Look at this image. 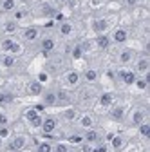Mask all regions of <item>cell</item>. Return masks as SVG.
<instances>
[{"instance_id":"1","label":"cell","mask_w":150,"mask_h":152,"mask_svg":"<svg viewBox=\"0 0 150 152\" xmlns=\"http://www.w3.org/2000/svg\"><path fill=\"white\" fill-rule=\"evenodd\" d=\"M25 120L29 121V125L33 127V129H40L42 127V114L36 110V109H27L25 110Z\"/></svg>"},{"instance_id":"2","label":"cell","mask_w":150,"mask_h":152,"mask_svg":"<svg viewBox=\"0 0 150 152\" xmlns=\"http://www.w3.org/2000/svg\"><path fill=\"white\" fill-rule=\"evenodd\" d=\"M56 127H58V121H56V118H52V116H47V118H44L42 120V132L44 134H52V132L56 130Z\"/></svg>"},{"instance_id":"3","label":"cell","mask_w":150,"mask_h":152,"mask_svg":"<svg viewBox=\"0 0 150 152\" xmlns=\"http://www.w3.org/2000/svg\"><path fill=\"white\" fill-rule=\"evenodd\" d=\"M25 145H27V138H25V136H22V134L15 136V138L9 141V148H11V150H15V152L24 150V148H25Z\"/></svg>"},{"instance_id":"4","label":"cell","mask_w":150,"mask_h":152,"mask_svg":"<svg viewBox=\"0 0 150 152\" xmlns=\"http://www.w3.org/2000/svg\"><path fill=\"white\" fill-rule=\"evenodd\" d=\"M80 80H82V74L78 71H69L65 74V83H67V87H78Z\"/></svg>"},{"instance_id":"5","label":"cell","mask_w":150,"mask_h":152,"mask_svg":"<svg viewBox=\"0 0 150 152\" xmlns=\"http://www.w3.org/2000/svg\"><path fill=\"white\" fill-rule=\"evenodd\" d=\"M27 92L31 94V96H42V94H44V83H40L38 80L29 82V85H27Z\"/></svg>"},{"instance_id":"6","label":"cell","mask_w":150,"mask_h":152,"mask_svg":"<svg viewBox=\"0 0 150 152\" xmlns=\"http://www.w3.org/2000/svg\"><path fill=\"white\" fill-rule=\"evenodd\" d=\"M108 29V22L105 18H96V20H92V31L98 33V34H105V31Z\"/></svg>"},{"instance_id":"7","label":"cell","mask_w":150,"mask_h":152,"mask_svg":"<svg viewBox=\"0 0 150 152\" xmlns=\"http://www.w3.org/2000/svg\"><path fill=\"white\" fill-rule=\"evenodd\" d=\"M127 38H128V33H127V29H123V27H118L114 33H112L110 40H112V42H116V44H123V42H127Z\"/></svg>"},{"instance_id":"8","label":"cell","mask_w":150,"mask_h":152,"mask_svg":"<svg viewBox=\"0 0 150 152\" xmlns=\"http://www.w3.org/2000/svg\"><path fill=\"white\" fill-rule=\"evenodd\" d=\"M119 78H121V82L125 83V85H134V82H136V72L134 71H119Z\"/></svg>"},{"instance_id":"9","label":"cell","mask_w":150,"mask_h":152,"mask_svg":"<svg viewBox=\"0 0 150 152\" xmlns=\"http://www.w3.org/2000/svg\"><path fill=\"white\" fill-rule=\"evenodd\" d=\"M78 125L82 129H94V118H92V114H82L80 120H78Z\"/></svg>"},{"instance_id":"10","label":"cell","mask_w":150,"mask_h":152,"mask_svg":"<svg viewBox=\"0 0 150 152\" xmlns=\"http://www.w3.org/2000/svg\"><path fill=\"white\" fill-rule=\"evenodd\" d=\"M132 125H139V123H143V121H146V110L145 109H136L134 112H132Z\"/></svg>"},{"instance_id":"11","label":"cell","mask_w":150,"mask_h":152,"mask_svg":"<svg viewBox=\"0 0 150 152\" xmlns=\"http://www.w3.org/2000/svg\"><path fill=\"white\" fill-rule=\"evenodd\" d=\"M148 71H150V62H148L146 56H141V58L136 62V72H139V74H146Z\"/></svg>"},{"instance_id":"12","label":"cell","mask_w":150,"mask_h":152,"mask_svg":"<svg viewBox=\"0 0 150 152\" xmlns=\"http://www.w3.org/2000/svg\"><path fill=\"white\" fill-rule=\"evenodd\" d=\"M83 141L85 143H98L100 141V134H98V130H94V129H87L85 130V134H83Z\"/></svg>"},{"instance_id":"13","label":"cell","mask_w":150,"mask_h":152,"mask_svg":"<svg viewBox=\"0 0 150 152\" xmlns=\"http://www.w3.org/2000/svg\"><path fill=\"white\" fill-rule=\"evenodd\" d=\"M118 60H119V64H121V65L130 64V62L134 60V51H130V49H123V51L119 53V56H118Z\"/></svg>"},{"instance_id":"14","label":"cell","mask_w":150,"mask_h":152,"mask_svg":"<svg viewBox=\"0 0 150 152\" xmlns=\"http://www.w3.org/2000/svg\"><path fill=\"white\" fill-rule=\"evenodd\" d=\"M110 118L114 120V121H121L125 118V109L121 105H114V107H110Z\"/></svg>"},{"instance_id":"15","label":"cell","mask_w":150,"mask_h":152,"mask_svg":"<svg viewBox=\"0 0 150 152\" xmlns=\"http://www.w3.org/2000/svg\"><path fill=\"white\" fill-rule=\"evenodd\" d=\"M38 36H40V29L38 27H27L25 31H24V38L27 42H34V40H38Z\"/></svg>"},{"instance_id":"16","label":"cell","mask_w":150,"mask_h":152,"mask_svg":"<svg viewBox=\"0 0 150 152\" xmlns=\"http://www.w3.org/2000/svg\"><path fill=\"white\" fill-rule=\"evenodd\" d=\"M112 103H114V94L112 92H103L100 96V105L101 107L108 109V107H112Z\"/></svg>"},{"instance_id":"17","label":"cell","mask_w":150,"mask_h":152,"mask_svg":"<svg viewBox=\"0 0 150 152\" xmlns=\"http://www.w3.org/2000/svg\"><path fill=\"white\" fill-rule=\"evenodd\" d=\"M82 76H83V80H85V82L94 83V82H98V76H100V74H98V71H96V69H85Z\"/></svg>"},{"instance_id":"18","label":"cell","mask_w":150,"mask_h":152,"mask_svg":"<svg viewBox=\"0 0 150 152\" xmlns=\"http://www.w3.org/2000/svg\"><path fill=\"white\" fill-rule=\"evenodd\" d=\"M110 44H112L110 36H107V34H98V36H96V45H98L100 49H108Z\"/></svg>"},{"instance_id":"19","label":"cell","mask_w":150,"mask_h":152,"mask_svg":"<svg viewBox=\"0 0 150 152\" xmlns=\"http://www.w3.org/2000/svg\"><path fill=\"white\" fill-rule=\"evenodd\" d=\"M56 103H58V100H56V92H54V91L44 92V105L52 107V105H56Z\"/></svg>"},{"instance_id":"20","label":"cell","mask_w":150,"mask_h":152,"mask_svg":"<svg viewBox=\"0 0 150 152\" xmlns=\"http://www.w3.org/2000/svg\"><path fill=\"white\" fill-rule=\"evenodd\" d=\"M54 47H56L54 38H51V36H45V38H42V51H44V53H51Z\"/></svg>"},{"instance_id":"21","label":"cell","mask_w":150,"mask_h":152,"mask_svg":"<svg viewBox=\"0 0 150 152\" xmlns=\"http://www.w3.org/2000/svg\"><path fill=\"white\" fill-rule=\"evenodd\" d=\"M148 83H150V76H148V72L143 74V78H136V82H134V85H136L139 91H146Z\"/></svg>"},{"instance_id":"22","label":"cell","mask_w":150,"mask_h":152,"mask_svg":"<svg viewBox=\"0 0 150 152\" xmlns=\"http://www.w3.org/2000/svg\"><path fill=\"white\" fill-rule=\"evenodd\" d=\"M58 31H60L62 36H71L74 29H72V24H71V22H62L60 27H58Z\"/></svg>"},{"instance_id":"23","label":"cell","mask_w":150,"mask_h":152,"mask_svg":"<svg viewBox=\"0 0 150 152\" xmlns=\"http://www.w3.org/2000/svg\"><path fill=\"white\" fill-rule=\"evenodd\" d=\"M0 9L6 11V13H11L16 9V0H2V4H0Z\"/></svg>"},{"instance_id":"24","label":"cell","mask_w":150,"mask_h":152,"mask_svg":"<svg viewBox=\"0 0 150 152\" xmlns=\"http://www.w3.org/2000/svg\"><path fill=\"white\" fill-rule=\"evenodd\" d=\"M0 62H2V65L4 67H13L15 64H16V56H13V54H4L2 58H0Z\"/></svg>"},{"instance_id":"25","label":"cell","mask_w":150,"mask_h":152,"mask_svg":"<svg viewBox=\"0 0 150 152\" xmlns=\"http://www.w3.org/2000/svg\"><path fill=\"white\" fill-rule=\"evenodd\" d=\"M138 130H139V134H141L143 138H150V123H148V121L139 123V125H138Z\"/></svg>"},{"instance_id":"26","label":"cell","mask_w":150,"mask_h":152,"mask_svg":"<svg viewBox=\"0 0 150 152\" xmlns=\"http://www.w3.org/2000/svg\"><path fill=\"white\" fill-rule=\"evenodd\" d=\"M4 31H6L7 34L16 33V31H18V22H15V20H7V22L4 24Z\"/></svg>"},{"instance_id":"27","label":"cell","mask_w":150,"mask_h":152,"mask_svg":"<svg viewBox=\"0 0 150 152\" xmlns=\"http://www.w3.org/2000/svg\"><path fill=\"white\" fill-rule=\"evenodd\" d=\"M110 143H112V148H114V150H121L123 145H125V140H123L121 136H112Z\"/></svg>"},{"instance_id":"28","label":"cell","mask_w":150,"mask_h":152,"mask_svg":"<svg viewBox=\"0 0 150 152\" xmlns=\"http://www.w3.org/2000/svg\"><path fill=\"white\" fill-rule=\"evenodd\" d=\"M63 118H65L67 121H74V120L78 118L76 109H65V110H63Z\"/></svg>"},{"instance_id":"29","label":"cell","mask_w":150,"mask_h":152,"mask_svg":"<svg viewBox=\"0 0 150 152\" xmlns=\"http://www.w3.org/2000/svg\"><path fill=\"white\" fill-rule=\"evenodd\" d=\"M13 44H15V40H13V38H6V40L2 42V44H0V49H2L6 54L11 51V47H13Z\"/></svg>"},{"instance_id":"30","label":"cell","mask_w":150,"mask_h":152,"mask_svg":"<svg viewBox=\"0 0 150 152\" xmlns=\"http://www.w3.org/2000/svg\"><path fill=\"white\" fill-rule=\"evenodd\" d=\"M56 100H58V103H67L69 102V94L65 91H58L56 92Z\"/></svg>"},{"instance_id":"31","label":"cell","mask_w":150,"mask_h":152,"mask_svg":"<svg viewBox=\"0 0 150 152\" xmlns=\"http://www.w3.org/2000/svg\"><path fill=\"white\" fill-rule=\"evenodd\" d=\"M52 152H71V150H69L67 143H56V145H52Z\"/></svg>"},{"instance_id":"32","label":"cell","mask_w":150,"mask_h":152,"mask_svg":"<svg viewBox=\"0 0 150 152\" xmlns=\"http://www.w3.org/2000/svg\"><path fill=\"white\" fill-rule=\"evenodd\" d=\"M36 152H52V145L49 141H44L38 145V148H36Z\"/></svg>"},{"instance_id":"33","label":"cell","mask_w":150,"mask_h":152,"mask_svg":"<svg viewBox=\"0 0 150 152\" xmlns=\"http://www.w3.org/2000/svg\"><path fill=\"white\" fill-rule=\"evenodd\" d=\"M11 102H13V96H11V94L0 92V105H7V103H11Z\"/></svg>"},{"instance_id":"34","label":"cell","mask_w":150,"mask_h":152,"mask_svg":"<svg viewBox=\"0 0 150 152\" xmlns=\"http://www.w3.org/2000/svg\"><path fill=\"white\" fill-rule=\"evenodd\" d=\"M83 56V49H82V45H74L72 47V58L74 60H78V58H82Z\"/></svg>"},{"instance_id":"35","label":"cell","mask_w":150,"mask_h":152,"mask_svg":"<svg viewBox=\"0 0 150 152\" xmlns=\"http://www.w3.org/2000/svg\"><path fill=\"white\" fill-rule=\"evenodd\" d=\"M69 143L80 145V143H85V141H83V136H82V134H72V136L69 138Z\"/></svg>"},{"instance_id":"36","label":"cell","mask_w":150,"mask_h":152,"mask_svg":"<svg viewBox=\"0 0 150 152\" xmlns=\"http://www.w3.org/2000/svg\"><path fill=\"white\" fill-rule=\"evenodd\" d=\"M9 129H7V125H0V140H7L9 138Z\"/></svg>"},{"instance_id":"37","label":"cell","mask_w":150,"mask_h":152,"mask_svg":"<svg viewBox=\"0 0 150 152\" xmlns=\"http://www.w3.org/2000/svg\"><path fill=\"white\" fill-rule=\"evenodd\" d=\"M24 18H25V11H22V9H15V18H13L15 22H20V20H24Z\"/></svg>"},{"instance_id":"38","label":"cell","mask_w":150,"mask_h":152,"mask_svg":"<svg viewBox=\"0 0 150 152\" xmlns=\"http://www.w3.org/2000/svg\"><path fill=\"white\" fill-rule=\"evenodd\" d=\"M20 53H22V45L15 42V44H13V47H11V51H9L7 54H13V56H16V54H20Z\"/></svg>"},{"instance_id":"39","label":"cell","mask_w":150,"mask_h":152,"mask_svg":"<svg viewBox=\"0 0 150 152\" xmlns=\"http://www.w3.org/2000/svg\"><path fill=\"white\" fill-rule=\"evenodd\" d=\"M36 80H38L40 83H44V82H47V80H49V74H47V72H40V74H38V78H36Z\"/></svg>"},{"instance_id":"40","label":"cell","mask_w":150,"mask_h":152,"mask_svg":"<svg viewBox=\"0 0 150 152\" xmlns=\"http://www.w3.org/2000/svg\"><path fill=\"white\" fill-rule=\"evenodd\" d=\"M83 152H94V147H90V143L83 145Z\"/></svg>"},{"instance_id":"41","label":"cell","mask_w":150,"mask_h":152,"mask_svg":"<svg viewBox=\"0 0 150 152\" xmlns=\"http://www.w3.org/2000/svg\"><path fill=\"white\" fill-rule=\"evenodd\" d=\"M0 125H7V116L6 114H0Z\"/></svg>"},{"instance_id":"42","label":"cell","mask_w":150,"mask_h":152,"mask_svg":"<svg viewBox=\"0 0 150 152\" xmlns=\"http://www.w3.org/2000/svg\"><path fill=\"white\" fill-rule=\"evenodd\" d=\"M94 152H108V150H107V147H105V145H100V147H96V148H94Z\"/></svg>"},{"instance_id":"43","label":"cell","mask_w":150,"mask_h":152,"mask_svg":"<svg viewBox=\"0 0 150 152\" xmlns=\"http://www.w3.org/2000/svg\"><path fill=\"white\" fill-rule=\"evenodd\" d=\"M127 4H128V6H136L138 0H127Z\"/></svg>"},{"instance_id":"44","label":"cell","mask_w":150,"mask_h":152,"mask_svg":"<svg viewBox=\"0 0 150 152\" xmlns=\"http://www.w3.org/2000/svg\"><path fill=\"white\" fill-rule=\"evenodd\" d=\"M16 2H20V4H29L31 0H16Z\"/></svg>"},{"instance_id":"45","label":"cell","mask_w":150,"mask_h":152,"mask_svg":"<svg viewBox=\"0 0 150 152\" xmlns=\"http://www.w3.org/2000/svg\"><path fill=\"white\" fill-rule=\"evenodd\" d=\"M58 2H60V4H65V2H69V0H58Z\"/></svg>"},{"instance_id":"46","label":"cell","mask_w":150,"mask_h":152,"mask_svg":"<svg viewBox=\"0 0 150 152\" xmlns=\"http://www.w3.org/2000/svg\"><path fill=\"white\" fill-rule=\"evenodd\" d=\"M0 143H2V140H0Z\"/></svg>"}]
</instances>
